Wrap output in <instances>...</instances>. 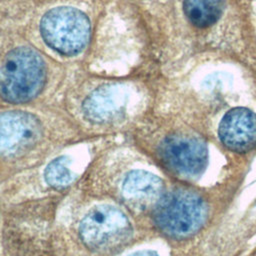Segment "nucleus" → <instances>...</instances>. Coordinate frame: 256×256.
<instances>
[{
    "instance_id": "f03ea898",
    "label": "nucleus",
    "mask_w": 256,
    "mask_h": 256,
    "mask_svg": "<svg viewBox=\"0 0 256 256\" xmlns=\"http://www.w3.org/2000/svg\"><path fill=\"white\" fill-rule=\"evenodd\" d=\"M207 206L199 194L189 189H175L156 204L154 221L166 235L183 239L195 234L204 224Z\"/></svg>"
},
{
    "instance_id": "423d86ee",
    "label": "nucleus",
    "mask_w": 256,
    "mask_h": 256,
    "mask_svg": "<svg viewBox=\"0 0 256 256\" xmlns=\"http://www.w3.org/2000/svg\"><path fill=\"white\" fill-rule=\"evenodd\" d=\"M42 129L31 114L8 111L0 114V154H15L34 146Z\"/></svg>"
},
{
    "instance_id": "9b49d317",
    "label": "nucleus",
    "mask_w": 256,
    "mask_h": 256,
    "mask_svg": "<svg viewBox=\"0 0 256 256\" xmlns=\"http://www.w3.org/2000/svg\"><path fill=\"white\" fill-rule=\"evenodd\" d=\"M46 182L53 188H63L71 183L73 174L67 166V159L59 157L53 160L45 169Z\"/></svg>"
},
{
    "instance_id": "f8f14e48",
    "label": "nucleus",
    "mask_w": 256,
    "mask_h": 256,
    "mask_svg": "<svg viewBox=\"0 0 256 256\" xmlns=\"http://www.w3.org/2000/svg\"><path fill=\"white\" fill-rule=\"evenodd\" d=\"M129 256H157V254L152 252V251H140V252H136L134 254H131Z\"/></svg>"
},
{
    "instance_id": "0eeeda50",
    "label": "nucleus",
    "mask_w": 256,
    "mask_h": 256,
    "mask_svg": "<svg viewBox=\"0 0 256 256\" xmlns=\"http://www.w3.org/2000/svg\"><path fill=\"white\" fill-rule=\"evenodd\" d=\"M219 138L229 150L244 153L256 145V114L246 108H234L222 118Z\"/></svg>"
},
{
    "instance_id": "f257e3e1",
    "label": "nucleus",
    "mask_w": 256,
    "mask_h": 256,
    "mask_svg": "<svg viewBox=\"0 0 256 256\" xmlns=\"http://www.w3.org/2000/svg\"><path fill=\"white\" fill-rule=\"evenodd\" d=\"M45 76V64L36 51L16 48L7 54L0 68V95L8 102H27L40 93Z\"/></svg>"
},
{
    "instance_id": "1a4fd4ad",
    "label": "nucleus",
    "mask_w": 256,
    "mask_h": 256,
    "mask_svg": "<svg viewBox=\"0 0 256 256\" xmlns=\"http://www.w3.org/2000/svg\"><path fill=\"white\" fill-rule=\"evenodd\" d=\"M163 190L162 180L158 176L144 170L129 172L122 183L123 195L137 203L157 204L164 195Z\"/></svg>"
},
{
    "instance_id": "7ed1b4c3",
    "label": "nucleus",
    "mask_w": 256,
    "mask_h": 256,
    "mask_svg": "<svg viewBox=\"0 0 256 256\" xmlns=\"http://www.w3.org/2000/svg\"><path fill=\"white\" fill-rule=\"evenodd\" d=\"M79 233L88 248L106 252L127 242L132 235V226L121 209L112 205H99L83 217Z\"/></svg>"
},
{
    "instance_id": "20e7f679",
    "label": "nucleus",
    "mask_w": 256,
    "mask_h": 256,
    "mask_svg": "<svg viewBox=\"0 0 256 256\" xmlns=\"http://www.w3.org/2000/svg\"><path fill=\"white\" fill-rule=\"evenodd\" d=\"M40 29L51 48L68 56L79 53L90 36L87 17L71 7H58L48 11L41 20Z\"/></svg>"
},
{
    "instance_id": "6e6552de",
    "label": "nucleus",
    "mask_w": 256,
    "mask_h": 256,
    "mask_svg": "<svg viewBox=\"0 0 256 256\" xmlns=\"http://www.w3.org/2000/svg\"><path fill=\"white\" fill-rule=\"evenodd\" d=\"M124 95L115 86H105L92 92L83 103V111L94 122L115 119L124 109Z\"/></svg>"
},
{
    "instance_id": "9d476101",
    "label": "nucleus",
    "mask_w": 256,
    "mask_h": 256,
    "mask_svg": "<svg viewBox=\"0 0 256 256\" xmlns=\"http://www.w3.org/2000/svg\"><path fill=\"white\" fill-rule=\"evenodd\" d=\"M184 13L197 27L204 28L214 24L223 10V0H184Z\"/></svg>"
},
{
    "instance_id": "39448f33",
    "label": "nucleus",
    "mask_w": 256,
    "mask_h": 256,
    "mask_svg": "<svg viewBox=\"0 0 256 256\" xmlns=\"http://www.w3.org/2000/svg\"><path fill=\"white\" fill-rule=\"evenodd\" d=\"M160 157L174 173L194 177L203 172L208 161L206 144L191 135H174L166 138L160 146Z\"/></svg>"
}]
</instances>
